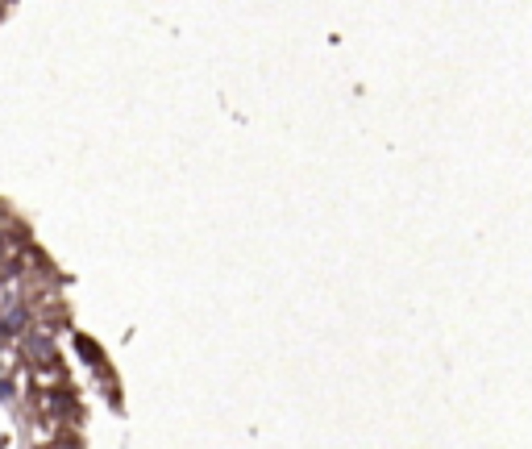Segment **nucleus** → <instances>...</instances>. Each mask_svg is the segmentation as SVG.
I'll list each match as a JSON object with an SVG mask.
<instances>
[{
	"instance_id": "2",
	"label": "nucleus",
	"mask_w": 532,
	"mask_h": 449,
	"mask_svg": "<svg viewBox=\"0 0 532 449\" xmlns=\"http://www.w3.org/2000/svg\"><path fill=\"white\" fill-rule=\"evenodd\" d=\"M4 333H8V329H4V324H0V337H4Z\"/></svg>"
},
{
	"instance_id": "1",
	"label": "nucleus",
	"mask_w": 532,
	"mask_h": 449,
	"mask_svg": "<svg viewBox=\"0 0 532 449\" xmlns=\"http://www.w3.org/2000/svg\"><path fill=\"white\" fill-rule=\"evenodd\" d=\"M75 350H80V354H84V358H88V362H100V346H96L91 337H84V333L75 337Z\"/></svg>"
}]
</instances>
